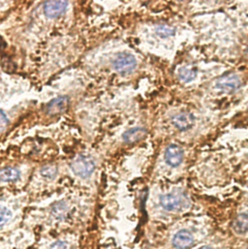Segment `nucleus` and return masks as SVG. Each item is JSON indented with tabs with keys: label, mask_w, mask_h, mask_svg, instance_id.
<instances>
[{
	"label": "nucleus",
	"mask_w": 248,
	"mask_h": 249,
	"mask_svg": "<svg viewBox=\"0 0 248 249\" xmlns=\"http://www.w3.org/2000/svg\"><path fill=\"white\" fill-rule=\"evenodd\" d=\"M161 207L168 212H177L189 206L187 197L180 192H172L160 196Z\"/></svg>",
	"instance_id": "f257e3e1"
},
{
	"label": "nucleus",
	"mask_w": 248,
	"mask_h": 249,
	"mask_svg": "<svg viewBox=\"0 0 248 249\" xmlns=\"http://www.w3.org/2000/svg\"><path fill=\"white\" fill-rule=\"evenodd\" d=\"M72 171L79 177L86 178L91 176L95 169L94 161L86 155H80L71 163Z\"/></svg>",
	"instance_id": "f03ea898"
},
{
	"label": "nucleus",
	"mask_w": 248,
	"mask_h": 249,
	"mask_svg": "<svg viewBox=\"0 0 248 249\" xmlns=\"http://www.w3.org/2000/svg\"><path fill=\"white\" fill-rule=\"evenodd\" d=\"M137 60L134 55L128 53H120L114 60V68L122 75H127L135 70Z\"/></svg>",
	"instance_id": "7ed1b4c3"
},
{
	"label": "nucleus",
	"mask_w": 248,
	"mask_h": 249,
	"mask_svg": "<svg viewBox=\"0 0 248 249\" xmlns=\"http://www.w3.org/2000/svg\"><path fill=\"white\" fill-rule=\"evenodd\" d=\"M243 85L242 79L236 74H226L220 77L215 84V87L225 92H234Z\"/></svg>",
	"instance_id": "20e7f679"
},
{
	"label": "nucleus",
	"mask_w": 248,
	"mask_h": 249,
	"mask_svg": "<svg viewBox=\"0 0 248 249\" xmlns=\"http://www.w3.org/2000/svg\"><path fill=\"white\" fill-rule=\"evenodd\" d=\"M67 1H47L44 3L45 15L50 18H55L66 12Z\"/></svg>",
	"instance_id": "39448f33"
},
{
	"label": "nucleus",
	"mask_w": 248,
	"mask_h": 249,
	"mask_svg": "<svg viewBox=\"0 0 248 249\" xmlns=\"http://www.w3.org/2000/svg\"><path fill=\"white\" fill-rule=\"evenodd\" d=\"M183 156L184 154L181 147L177 144H171L166 149L165 160L169 166L176 168L181 164L183 161Z\"/></svg>",
	"instance_id": "423d86ee"
},
{
	"label": "nucleus",
	"mask_w": 248,
	"mask_h": 249,
	"mask_svg": "<svg viewBox=\"0 0 248 249\" xmlns=\"http://www.w3.org/2000/svg\"><path fill=\"white\" fill-rule=\"evenodd\" d=\"M172 124L177 129L186 131L194 126L195 118L190 113H180L172 119Z\"/></svg>",
	"instance_id": "0eeeda50"
},
{
	"label": "nucleus",
	"mask_w": 248,
	"mask_h": 249,
	"mask_svg": "<svg viewBox=\"0 0 248 249\" xmlns=\"http://www.w3.org/2000/svg\"><path fill=\"white\" fill-rule=\"evenodd\" d=\"M193 244L194 238L187 230L178 231L173 239V246L177 249H188Z\"/></svg>",
	"instance_id": "6e6552de"
},
{
	"label": "nucleus",
	"mask_w": 248,
	"mask_h": 249,
	"mask_svg": "<svg viewBox=\"0 0 248 249\" xmlns=\"http://www.w3.org/2000/svg\"><path fill=\"white\" fill-rule=\"evenodd\" d=\"M70 99L67 96H61L51 101L47 107L48 113L51 115H58L68 110Z\"/></svg>",
	"instance_id": "1a4fd4ad"
},
{
	"label": "nucleus",
	"mask_w": 248,
	"mask_h": 249,
	"mask_svg": "<svg viewBox=\"0 0 248 249\" xmlns=\"http://www.w3.org/2000/svg\"><path fill=\"white\" fill-rule=\"evenodd\" d=\"M147 130L142 127H134L127 130L124 134V140L127 143H133L142 141L145 138Z\"/></svg>",
	"instance_id": "9d476101"
},
{
	"label": "nucleus",
	"mask_w": 248,
	"mask_h": 249,
	"mask_svg": "<svg viewBox=\"0 0 248 249\" xmlns=\"http://www.w3.org/2000/svg\"><path fill=\"white\" fill-rule=\"evenodd\" d=\"M178 77L185 83H190L197 77V69L193 66H185L178 70Z\"/></svg>",
	"instance_id": "9b49d317"
},
{
	"label": "nucleus",
	"mask_w": 248,
	"mask_h": 249,
	"mask_svg": "<svg viewBox=\"0 0 248 249\" xmlns=\"http://www.w3.org/2000/svg\"><path fill=\"white\" fill-rule=\"evenodd\" d=\"M20 174L19 171L15 168H6L0 171V180L1 181H15L18 179Z\"/></svg>",
	"instance_id": "f8f14e48"
},
{
	"label": "nucleus",
	"mask_w": 248,
	"mask_h": 249,
	"mask_svg": "<svg viewBox=\"0 0 248 249\" xmlns=\"http://www.w3.org/2000/svg\"><path fill=\"white\" fill-rule=\"evenodd\" d=\"M234 229L238 234L245 235L248 232V215L247 213L240 214L234 224Z\"/></svg>",
	"instance_id": "ddd939ff"
},
{
	"label": "nucleus",
	"mask_w": 248,
	"mask_h": 249,
	"mask_svg": "<svg viewBox=\"0 0 248 249\" xmlns=\"http://www.w3.org/2000/svg\"><path fill=\"white\" fill-rule=\"evenodd\" d=\"M175 32H176V29L167 24H161V25L157 26V28H156L157 35H159L160 37H163V38L172 36L175 34Z\"/></svg>",
	"instance_id": "4468645a"
},
{
	"label": "nucleus",
	"mask_w": 248,
	"mask_h": 249,
	"mask_svg": "<svg viewBox=\"0 0 248 249\" xmlns=\"http://www.w3.org/2000/svg\"><path fill=\"white\" fill-rule=\"evenodd\" d=\"M67 213V207L64 203L56 204L53 209V214L59 219H62Z\"/></svg>",
	"instance_id": "2eb2a0df"
},
{
	"label": "nucleus",
	"mask_w": 248,
	"mask_h": 249,
	"mask_svg": "<svg viewBox=\"0 0 248 249\" xmlns=\"http://www.w3.org/2000/svg\"><path fill=\"white\" fill-rule=\"evenodd\" d=\"M11 218L12 213L8 209L0 206V226H3L7 222H9Z\"/></svg>",
	"instance_id": "dca6fc26"
},
{
	"label": "nucleus",
	"mask_w": 248,
	"mask_h": 249,
	"mask_svg": "<svg viewBox=\"0 0 248 249\" xmlns=\"http://www.w3.org/2000/svg\"><path fill=\"white\" fill-rule=\"evenodd\" d=\"M41 173H42V176L45 177L46 178L52 179V178H53L56 176L57 169L54 166H46V167L43 168Z\"/></svg>",
	"instance_id": "f3484780"
},
{
	"label": "nucleus",
	"mask_w": 248,
	"mask_h": 249,
	"mask_svg": "<svg viewBox=\"0 0 248 249\" xmlns=\"http://www.w3.org/2000/svg\"><path fill=\"white\" fill-rule=\"evenodd\" d=\"M8 124V120L6 115L0 110V132L5 129V127Z\"/></svg>",
	"instance_id": "a211bd4d"
},
{
	"label": "nucleus",
	"mask_w": 248,
	"mask_h": 249,
	"mask_svg": "<svg viewBox=\"0 0 248 249\" xmlns=\"http://www.w3.org/2000/svg\"><path fill=\"white\" fill-rule=\"evenodd\" d=\"M51 249H68V248H67V245H66L64 242L58 241V242L54 243V244L51 247Z\"/></svg>",
	"instance_id": "6ab92c4d"
},
{
	"label": "nucleus",
	"mask_w": 248,
	"mask_h": 249,
	"mask_svg": "<svg viewBox=\"0 0 248 249\" xmlns=\"http://www.w3.org/2000/svg\"><path fill=\"white\" fill-rule=\"evenodd\" d=\"M211 249V248H208V247H206V248H203V249Z\"/></svg>",
	"instance_id": "aec40b11"
}]
</instances>
